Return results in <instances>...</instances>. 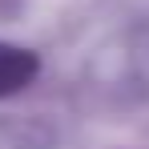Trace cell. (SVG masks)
<instances>
[{
  "mask_svg": "<svg viewBox=\"0 0 149 149\" xmlns=\"http://www.w3.org/2000/svg\"><path fill=\"white\" fill-rule=\"evenodd\" d=\"M32 73H36V61H32L24 49L0 45V97H4V93H16L20 85H28Z\"/></svg>",
  "mask_w": 149,
  "mask_h": 149,
  "instance_id": "1",
  "label": "cell"
}]
</instances>
